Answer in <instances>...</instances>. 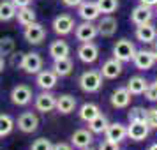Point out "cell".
<instances>
[{
  "label": "cell",
  "mask_w": 157,
  "mask_h": 150,
  "mask_svg": "<svg viewBox=\"0 0 157 150\" xmlns=\"http://www.w3.org/2000/svg\"><path fill=\"white\" fill-rule=\"evenodd\" d=\"M79 88L86 94H95L102 87V74L99 71H85L79 76Z\"/></svg>",
  "instance_id": "6da1fadb"
},
{
  "label": "cell",
  "mask_w": 157,
  "mask_h": 150,
  "mask_svg": "<svg viewBox=\"0 0 157 150\" xmlns=\"http://www.w3.org/2000/svg\"><path fill=\"white\" fill-rule=\"evenodd\" d=\"M43 57L36 53V51H29V53H23L20 58V69L27 72V74H37V72L43 69Z\"/></svg>",
  "instance_id": "7a4b0ae2"
},
{
  "label": "cell",
  "mask_w": 157,
  "mask_h": 150,
  "mask_svg": "<svg viewBox=\"0 0 157 150\" xmlns=\"http://www.w3.org/2000/svg\"><path fill=\"white\" fill-rule=\"evenodd\" d=\"M134 53H136V46L129 39H120L113 46V57L117 60H120L122 64L124 62H131L132 57H134Z\"/></svg>",
  "instance_id": "3957f363"
},
{
  "label": "cell",
  "mask_w": 157,
  "mask_h": 150,
  "mask_svg": "<svg viewBox=\"0 0 157 150\" xmlns=\"http://www.w3.org/2000/svg\"><path fill=\"white\" fill-rule=\"evenodd\" d=\"M23 37H25V41L30 44H41L46 39V29H44L41 23H30V25H27L25 27V30H23Z\"/></svg>",
  "instance_id": "277c9868"
},
{
  "label": "cell",
  "mask_w": 157,
  "mask_h": 150,
  "mask_svg": "<svg viewBox=\"0 0 157 150\" xmlns=\"http://www.w3.org/2000/svg\"><path fill=\"white\" fill-rule=\"evenodd\" d=\"M51 27H53V32L57 34V36H69L74 27H76V23H74V18L69 14H58L53 23H51Z\"/></svg>",
  "instance_id": "5b68a950"
},
{
  "label": "cell",
  "mask_w": 157,
  "mask_h": 150,
  "mask_svg": "<svg viewBox=\"0 0 157 150\" xmlns=\"http://www.w3.org/2000/svg\"><path fill=\"white\" fill-rule=\"evenodd\" d=\"M55 104H57V95H53L50 90H43V92L36 95V101H34V106H36L37 111L41 113H50L55 110Z\"/></svg>",
  "instance_id": "8992f818"
},
{
  "label": "cell",
  "mask_w": 157,
  "mask_h": 150,
  "mask_svg": "<svg viewBox=\"0 0 157 150\" xmlns=\"http://www.w3.org/2000/svg\"><path fill=\"white\" fill-rule=\"evenodd\" d=\"M74 37L79 43H90L97 37V27L92 21H83L74 27Z\"/></svg>",
  "instance_id": "52a82bcc"
},
{
  "label": "cell",
  "mask_w": 157,
  "mask_h": 150,
  "mask_svg": "<svg viewBox=\"0 0 157 150\" xmlns=\"http://www.w3.org/2000/svg\"><path fill=\"white\" fill-rule=\"evenodd\" d=\"M32 97H34V94H32V88L29 85H16L11 90V101L16 106H27V104H30Z\"/></svg>",
  "instance_id": "ba28073f"
},
{
  "label": "cell",
  "mask_w": 157,
  "mask_h": 150,
  "mask_svg": "<svg viewBox=\"0 0 157 150\" xmlns=\"http://www.w3.org/2000/svg\"><path fill=\"white\" fill-rule=\"evenodd\" d=\"M132 62H134L136 69H140V71H148L152 69L154 65H155V57H154V53L150 50H136L134 57H132Z\"/></svg>",
  "instance_id": "9c48e42d"
},
{
  "label": "cell",
  "mask_w": 157,
  "mask_h": 150,
  "mask_svg": "<svg viewBox=\"0 0 157 150\" xmlns=\"http://www.w3.org/2000/svg\"><path fill=\"white\" fill-rule=\"evenodd\" d=\"M37 127H39V117L34 111H25L18 117V129L21 133L30 134V133L37 131Z\"/></svg>",
  "instance_id": "30bf717a"
},
{
  "label": "cell",
  "mask_w": 157,
  "mask_h": 150,
  "mask_svg": "<svg viewBox=\"0 0 157 150\" xmlns=\"http://www.w3.org/2000/svg\"><path fill=\"white\" fill-rule=\"evenodd\" d=\"M78 14L83 21H95L101 16V11H99L95 2H92V0H83L78 6Z\"/></svg>",
  "instance_id": "8fae6325"
},
{
  "label": "cell",
  "mask_w": 157,
  "mask_h": 150,
  "mask_svg": "<svg viewBox=\"0 0 157 150\" xmlns=\"http://www.w3.org/2000/svg\"><path fill=\"white\" fill-rule=\"evenodd\" d=\"M97 27V36L101 37H113L117 34V29H118V23L111 14L102 16L99 20V23L95 25Z\"/></svg>",
  "instance_id": "7c38bea8"
},
{
  "label": "cell",
  "mask_w": 157,
  "mask_h": 150,
  "mask_svg": "<svg viewBox=\"0 0 157 150\" xmlns=\"http://www.w3.org/2000/svg\"><path fill=\"white\" fill-rule=\"evenodd\" d=\"M58 76L51 69H41L36 76V83L41 90H53L57 87Z\"/></svg>",
  "instance_id": "4fadbf2b"
},
{
  "label": "cell",
  "mask_w": 157,
  "mask_h": 150,
  "mask_svg": "<svg viewBox=\"0 0 157 150\" xmlns=\"http://www.w3.org/2000/svg\"><path fill=\"white\" fill-rule=\"evenodd\" d=\"M78 58L83 64H94L99 58V48L97 44L90 43H81V46L78 48Z\"/></svg>",
  "instance_id": "5bb4252c"
},
{
  "label": "cell",
  "mask_w": 157,
  "mask_h": 150,
  "mask_svg": "<svg viewBox=\"0 0 157 150\" xmlns=\"http://www.w3.org/2000/svg\"><path fill=\"white\" fill-rule=\"evenodd\" d=\"M92 141H94V133L88 131V129H78L71 136V145L74 148H79V150L90 147Z\"/></svg>",
  "instance_id": "9a60e30c"
},
{
  "label": "cell",
  "mask_w": 157,
  "mask_h": 150,
  "mask_svg": "<svg viewBox=\"0 0 157 150\" xmlns=\"http://www.w3.org/2000/svg\"><path fill=\"white\" fill-rule=\"evenodd\" d=\"M148 134H150V127L147 125V122H129L127 138H131L132 141H143Z\"/></svg>",
  "instance_id": "2e32d148"
},
{
  "label": "cell",
  "mask_w": 157,
  "mask_h": 150,
  "mask_svg": "<svg viewBox=\"0 0 157 150\" xmlns=\"http://www.w3.org/2000/svg\"><path fill=\"white\" fill-rule=\"evenodd\" d=\"M136 39L145 44H152L157 39V29L152 25V21L136 25Z\"/></svg>",
  "instance_id": "e0dca14e"
},
{
  "label": "cell",
  "mask_w": 157,
  "mask_h": 150,
  "mask_svg": "<svg viewBox=\"0 0 157 150\" xmlns=\"http://www.w3.org/2000/svg\"><path fill=\"white\" fill-rule=\"evenodd\" d=\"M122 69H124V65H122L120 60H117V58H109V60H106L104 64H102V67H101V74H102V78L106 79H115L118 78L122 74Z\"/></svg>",
  "instance_id": "ac0fdd59"
},
{
  "label": "cell",
  "mask_w": 157,
  "mask_h": 150,
  "mask_svg": "<svg viewBox=\"0 0 157 150\" xmlns=\"http://www.w3.org/2000/svg\"><path fill=\"white\" fill-rule=\"evenodd\" d=\"M104 136L106 140L115 143H120L122 140L127 138V125H124L122 122H115V124H109L104 131Z\"/></svg>",
  "instance_id": "d6986e66"
},
{
  "label": "cell",
  "mask_w": 157,
  "mask_h": 150,
  "mask_svg": "<svg viewBox=\"0 0 157 150\" xmlns=\"http://www.w3.org/2000/svg\"><path fill=\"white\" fill-rule=\"evenodd\" d=\"M152 18H154V11L152 7H147V6H136L132 11H131V21L134 23V25H143V23H148L152 21Z\"/></svg>",
  "instance_id": "ffe728a7"
},
{
  "label": "cell",
  "mask_w": 157,
  "mask_h": 150,
  "mask_svg": "<svg viewBox=\"0 0 157 150\" xmlns=\"http://www.w3.org/2000/svg\"><path fill=\"white\" fill-rule=\"evenodd\" d=\"M55 110L62 115H69L76 110V97L71 95V94H62L57 97V104H55Z\"/></svg>",
  "instance_id": "44dd1931"
},
{
  "label": "cell",
  "mask_w": 157,
  "mask_h": 150,
  "mask_svg": "<svg viewBox=\"0 0 157 150\" xmlns=\"http://www.w3.org/2000/svg\"><path fill=\"white\" fill-rule=\"evenodd\" d=\"M74 69V64H72V60L69 57L65 58H58V60H53V67H51V71L57 74L58 78H65V76H69Z\"/></svg>",
  "instance_id": "7402d4cb"
},
{
  "label": "cell",
  "mask_w": 157,
  "mask_h": 150,
  "mask_svg": "<svg viewBox=\"0 0 157 150\" xmlns=\"http://www.w3.org/2000/svg\"><path fill=\"white\" fill-rule=\"evenodd\" d=\"M129 102H131V94L125 87H118L113 94H111V106L113 108H127Z\"/></svg>",
  "instance_id": "603a6c76"
},
{
  "label": "cell",
  "mask_w": 157,
  "mask_h": 150,
  "mask_svg": "<svg viewBox=\"0 0 157 150\" xmlns=\"http://www.w3.org/2000/svg\"><path fill=\"white\" fill-rule=\"evenodd\" d=\"M50 57L53 60H58V58H65L69 57V53H71V48H69V44L62 41V39H57V41H53L50 44Z\"/></svg>",
  "instance_id": "cb8c5ba5"
},
{
  "label": "cell",
  "mask_w": 157,
  "mask_h": 150,
  "mask_svg": "<svg viewBox=\"0 0 157 150\" xmlns=\"http://www.w3.org/2000/svg\"><path fill=\"white\" fill-rule=\"evenodd\" d=\"M147 85H148V81L145 78H141V76H132V78L127 81V87H125V88L129 90L131 95H141V94L145 92Z\"/></svg>",
  "instance_id": "d4e9b609"
},
{
  "label": "cell",
  "mask_w": 157,
  "mask_h": 150,
  "mask_svg": "<svg viewBox=\"0 0 157 150\" xmlns=\"http://www.w3.org/2000/svg\"><path fill=\"white\" fill-rule=\"evenodd\" d=\"M99 113H101V108L97 106V104H94V102H85L78 111L79 118H81L83 122H86V124L92 120V118H95Z\"/></svg>",
  "instance_id": "484cf974"
},
{
  "label": "cell",
  "mask_w": 157,
  "mask_h": 150,
  "mask_svg": "<svg viewBox=\"0 0 157 150\" xmlns=\"http://www.w3.org/2000/svg\"><path fill=\"white\" fill-rule=\"evenodd\" d=\"M108 125H109L108 117L102 115V113H99L95 118H92V120L88 122V131H92L94 134H102V133L106 131Z\"/></svg>",
  "instance_id": "4316f807"
},
{
  "label": "cell",
  "mask_w": 157,
  "mask_h": 150,
  "mask_svg": "<svg viewBox=\"0 0 157 150\" xmlns=\"http://www.w3.org/2000/svg\"><path fill=\"white\" fill-rule=\"evenodd\" d=\"M16 20H18V23L21 27H27V25L36 21V11L30 7V6L29 7H20L16 11Z\"/></svg>",
  "instance_id": "83f0119b"
},
{
  "label": "cell",
  "mask_w": 157,
  "mask_h": 150,
  "mask_svg": "<svg viewBox=\"0 0 157 150\" xmlns=\"http://www.w3.org/2000/svg\"><path fill=\"white\" fill-rule=\"evenodd\" d=\"M16 11L14 4L11 0H2L0 2V21H11L16 18Z\"/></svg>",
  "instance_id": "f1b7e54d"
},
{
  "label": "cell",
  "mask_w": 157,
  "mask_h": 150,
  "mask_svg": "<svg viewBox=\"0 0 157 150\" xmlns=\"http://www.w3.org/2000/svg\"><path fill=\"white\" fill-rule=\"evenodd\" d=\"M13 129H14V120H13V117L0 113V138L11 134Z\"/></svg>",
  "instance_id": "f546056e"
},
{
  "label": "cell",
  "mask_w": 157,
  "mask_h": 150,
  "mask_svg": "<svg viewBox=\"0 0 157 150\" xmlns=\"http://www.w3.org/2000/svg\"><path fill=\"white\" fill-rule=\"evenodd\" d=\"M95 4L102 14H113L118 9V0H97Z\"/></svg>",
  "instance_id": "4dcf8cb0"
},
{
  "label": "cell",
  "mask_w": 157,
  "mask_h": 150,
  "mask_svg": "<svg viewBox=\"0 0 157 150\" xmlns=\"http://www.w3.org/2000/svg\"><path fill=\"white\" fill-rule=\"evenodd\" d=\"M16 48V43L13 37H2L0 39V55L2 57H9Z\"/></svg>",
  "instance_id": "1f68e13d"
},
{
  "label": "cell",
  "mask_w": 157,
  "mask_h": 150,
  "mask_svg": "<svg viewBox=\"0 0 157 150\" xmlns=\"http://www.w3.org/2000/svg\"><path fill=\"white\" fill-rule=\"evenodd\" d=\"M145 115H147V110L145 108H131V111L127 113L129 122H145Z\"/></svg>",
  "instance_id": "d6a6232c"
},
{
  "label": "cell",
  "mask_w": 157,
  "mask_h": 150,
  "mask_svg": "<svg viewBox=\"0 0 157 150\" xmlns=\"http://www.w3.org/2000/svg\"><path fill=\"white\" fill-rule=\"evenodd\" d=\"M145 122L150 129H157V108H150L147 110V115H145Z\"/></svg>",
  "instance_id": "836d02e7"
},
{
  "label": "cell",
  "mask_w": 157,
  "mask_h": 150,
  "mask_svg": "<svg viewBox=\"0 0 157 150\" xmlns=\"http://www.w3.org/2000/svg\"><path fill=\"white\" fill-rule=\"evenodd\" d=\"M51 147H53V143L48 138H39V140H36L32 143L30 150H51Z\"/></svg>",
  "instance_id": "e575fe53"
},
{
  "label": "cell",
  "mask_w": 157,
  "mask_h": 150,
  "mask_svg": "<svg viewBox=\"0 0 157 150\" xmlns=\"http://www.w3.org/2000/svg\"><path fill=\"white\" fill-rule=\"evenodd\" d=\"M143 94H145V97H147L148 101H152V102L157 101V81H155V83H148Z\"/></svg>",
  "instance_id": "d590c367"
},
{
  "label": "cell",
  "mask_w": 157,
  "mask_h": 150,
  "mask_svg": "<svg viewBox=\"0 0 157 150\" xmlns=\"http://www.w3.org/2000/svg\"><path fill=\"white\" fill-rule=\"evenodd\" d=\"M97 150H120V145L115 141H109V140H104V141H101Z\"/></svg>",
  "instance_id": "8d00e7d4"
},
{
  "label": "cell",
  "mask_w": 157,
  "mask_h": 150,
  "mask_svg": "<svg viewBox=\"0 0 157 150\" xmlns=\"http://www.w3.org/2000/svg\"><path fill=\"white\" fill-rule=\"evenodd\" d=\"M51 150H72V145H69V143H65V141H60V143H55L51 147Z\"/></svg>",
  "instance_id": "74e56055"
},
{
  "label": "cell",
  "mask_w": 157,
  "mask_h": 150,
  "mask_svg": "<svg viewBox=\"0 0 157 150\" xmlns=\"http://www.w3.org/2000/svg\"><path fill=\"white\" fill-rule=\"evenodd\" d=\"M11 2L14 4L16 9H20V7H29L30 4H32V0H11Z\"/></svg>",
  "instance_id": "f35d334b"
},
{
  "label": "cell",
  "mask_w": 157,
  "mask_h": 150,
  "mask_svg": "<svg viewBox=\"0 0 157 150\" xmlns=\"http://www.w3.org/2000/svg\"><path fill=\"white\" fill-rule=\"evenodd\" d=\"M81 2L83 0H62V4H64L65 7H78Z\"/></svg>",
  "instance_id": "ab89813d"
},
{
  "label": "cell",
  "mask_w": 157,
  "mask_h": 150,
  "mask_svg": "<svg viewBox=\"0 0 157 150\" xmlns=\"http://www.w3.org/2000/svg\"><path fill=\"white\" fill-rule=\"evenodd\" d=\"M140 4L147 6V7H155V6H157V0H140Z\"/></svg>",
  "instance_id": "60d3db41"
},
{
  "label": "cell",
  "mask_w": 157,
  "mask_h": 150,
  "mask_svg": "<svg viewBox=\"0 0 157 150\" xmlns=\"http://www.w3.org/2000/svg\"><path fill=\"white\" fill-rule=\"evenodd\" d=\"M4 69H6V57L0 55V72H4Z\"/></svg>",
  "instance_id": "b9f144b4"
},
{
  "label": "cell",
  "mask_w": 157,
  "mask_h": 150,
  "mask_svg": "<svg viewBox=\"0 0 157 150\" xmlns=\"http://www.w3.org/2000/svg\"><path fill=\"white\" fill-rule=\"evenodd\" d=\"M152 44H154V46H152V50H150V51L154 53V57H155V60H157V41H154Z\"/></svg>",
  "instance_id": "7bdbcfd3"
},
{
  "label": "cell",
  "mask_w": 157,
  "mask_h": 150,
  "mask_svg": "<svg viewBox=\"0 0 157 150\" xmlns=\"http://www.w3.org/2000/svg\"><path fill=\"white\" fill-rule=\"evenodd\" d=\"M148 150H157V143H154V145H152V147H150Z\"/></svg>",
  "instance_id": "ee69618b"
},
{
  "label": "cell",
  "mask_w": 157,
  "mask_h": 150,
  "mask_svg": "<svg viewBox=\"0 0 157 150\" xmlns=\"http://www.w3.org/2000/svg\"><path fill=\"white\" fill-rule=\"evenodd\" d=\"M81 150H95V148H90V147H86V148H81Z\"/></svg>",
  "instance_id": "f6af8a7d"
},
{
  "label": "cell",
  "mask_w": 157,
  "mask_h": 150,
  "mask_svg": "<svg viewBox=\"0 0 157 150\" xmlns=\"http://www.w3.org/2000/svg\"><path fill=\"white\" fill-rule=\"evenodd\" d=\"M155 7H157V6H155ZM155 13H157V11H155Z\"/></svg>",
  "instance_id": "bcb514c9"
},
{
  "label": "cell",
  "mask_w": 157,
  "mask_h": 150,
  "mask_svg": "<svg viewBox=\"0 0 157 150\" xmlns=\"http://www.w3.org/2000/svg\"><path fill=\"white\" fill-rule=\"evenodd\" d=\"M155 81H157V79H155Z\"/></svg>",
  "instance_id": "7dc6e473"
}]
</instances>
